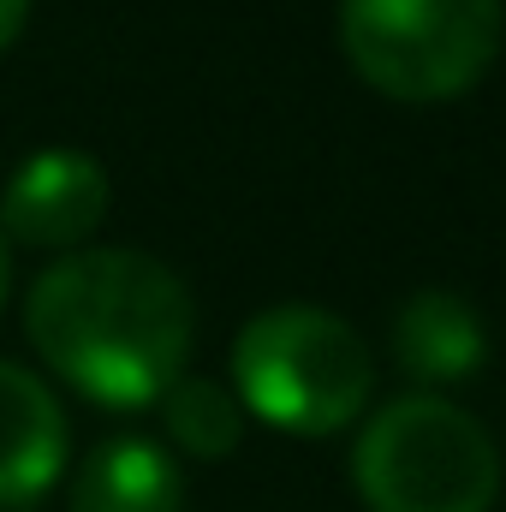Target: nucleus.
<instances>
[{"instance_id":"7ed1b4c3","label":"nucleus","mask_w":506,"mask_h":512,"mask_svg":"<svg viewBox=\"0 0 506 512\" xmlns=\"http://www.w3.org/2000/svg\"><path fill=\"white\" fill-rule=\"evenodd\" d=\"M352 483L370 512H489L501 495V453L465 405L411 393L364 423Z\"/></svg>"},{"instance_id":"0eeeda50","label":"nucleus","mask_w":506,"mask_h":512,"mask_svg":"<svg viewBox=\"0 0 506 512\" xmlns=\"http://www.w3.org/2000/svg\"><path fill=\"white\" fill-rule=\"evenodd\" d=\"M72 512H185V477L155 441L114 435L72 471Z\"/></svg>"},{"instance_id":"9d476101","label":"nucleus","mask_w":506,"mask_h":512,"mask_svg":"<svg viewBox=\"0 0 506 512\" xmlns=\"http://www.w3.org/2000/svg\"><path fill=\"white\" fill-rule=\"evenodd\" d=\"M24 24H30V0H0V54L24 36Z\"/></svg>"},{"instance_id":"39448f33","label":"nucleus","mask_w":506,"mask_h":512,"mask_svg":"<svg viewBox=\"0 0 506 512\" xmlns=\"http://www.w3.org/2000/svg\"><path fill=\"white\" fill-rule=\"evenodd\" d=\"M108 173L90 149L72 143H48L36 155H24L0 191V233L6 245H36V251H78L102 215H108Z\"/></svg>"},{"instance_id":"423d86ee","label":"nucleus","mask_w":506,"mask_h":512,"mask_svg":"<svg viewBox=\"0 0 506 512\" xmlns=\"http://www.w3.org/2000/svg\"><path fill=\"white\" fill-rule=\"evenodd\" d=\"M66 477V411L30 370L0 358V512H30Z\"/></svg>"},{"instance_id":"f03ea898","label":"nucleus","mask_w":506,"mask_h":512,"mask_svg":"<svg viewBox=\"0 0 506 512\" xmlns=\"http://www.w3.org/2000/svg\"><path fill=\"white\" fill-rule=\"evenodd\" d=\"M376 382L370 346L352 322L316 304H274L251 316L233 340V399L286 435L346 429Z\"/></svg>"},{"instance_id":"20e7f679","label":"nucleus","mask_w":506,"mask_h":512,"mask_svg":"<svg viewBox=\"0 0 506 512\" xmlns=\"http://www.w3.org/2000/svg\"><path fill=\"white\" fill-rule=\"evenodd\" d=\"M501 0H346L340 48L393 102L465 96L501 54Z\"/></svg>"},{"instance_id":"f257e3e1","label":"nucleus","mask_w":506,"mask_h":512,"mask_svg":"<svg viewBox=\"0 0 506 512\" xmlns=\"http://www.w3.org/2000/svg\"><path fill=\"white\" fill-rule=\"evenodd\" d=\"M24 334L42 364L102 411H143L185 376L197 310L149 251H72L36 274Z\"/></svg>"},{"instance_id":"6e6552de","label":"nucleus","mask_w":506,"mask_h":512,"mask_svg":"<svg viewBox=\"0 0 506 512\" xmlns=\"http://www.w3.org/2000/svg\"><path fill=\"white\" fill-rule=\"evenodd\" d=\"M393 352L417 382H465L483 370L489 334L459 292H417L393 322Z\"/></svg>"},{"instance_id":"9b49d317","label":"nucleus","mask_w":506,"mask_h":512,"mask_svg":"<svg viewBox=\"0 0 506 512\" xmlns=\"http://www.w3.org/2000/svg\"><path fill=\"white\" fill-rule=\"evenodd\" d=\"M6 292H12V245L0 233V304H6Z\"/></svg>"},{"instance_id":"1a4fd4ad","label":"nucleus","mask_w":506,"mask_h":512,"mask_svg":"<svg viewBox=\"0 0 506 512\" xmlns=\"http://www.w3.org/2000/svg\"><path fill=\"white\" fill-rule=\"evenodd\" d=\"M161 417L173 447H185L191 459H227L245 435V405L209 376H179L161 393Z\"/></svg>"}]
</instances>
